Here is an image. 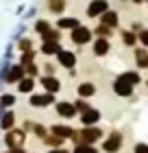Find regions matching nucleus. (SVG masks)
Masks as SVG:
<instances>
[{
	"instance_id": "obj_14",
	"label": "nucleus",
	"mask_w": 148,
	"mask_h": 153,
	"mask_svg": "<svg viewBox=\"0 0 148 153\" xmlns=\"http://www.w3.org/2000/svg\"><path fill=\"white\" fill-rule=\"evenodd\" d=\"M118 81H124V83H129V85H139L142 83V74H139V70H124V72H120L116 76Z\"/></svg>"
},
{
	"instance_id": "obj_6",
	"label": "nucleus",
	"mask_w": 148,
	"mask_h": 153,
	"mask_svg": "<svg viewBox=\"0 0 148 153\" xmlns=\"http://www.w3.org/2000/svg\"><path fill=\"white\" fill-rule=\"evenodd\" d=\"M100 118H102L100 109H98V107H89L87 112H83V114H81L79 120L83 123V127H96V125L100 123Z\"/></svg>"
},
{
	"instance_id": "obj_15",
	"label": "nucleus",
	"mask_w": 148,
	"mask_h": 153,
	"mask_svg": "<svg viewBox=\"0 0 148 153\" xmlns=\"http://www.w3.org/2000/svg\"><path fill=\"white\" fill-rule=\"evenodd\" d=\"M76 26H81V20L74 16H61L57 20V29L59 31H74Z\"/></svg>"
},
{
	"instance_id": "obj_1",
	"label": "nucleus",
	"mask_w": 148,
	"mask_h": 153,
	"mask_svg": "<svg viewBox=\"0 0 148 153\" xmlns=\"http://www.w3.org/2000/svg\"><path fill=\"white\" fill-rule=\"evenodd\" d=\"M70 39H72V44L76 46H85L89 44V42H94V29H87V26H76L74 31H70Z\"/></svg>"
},
{
	"instance_id": "obj_43",
	"label": "nucleus",
	"mask_w": 148,
	"mask_h": 153,
	"mask_svg": "<svg viewBox=\"0 0 148 153\" xmlns=\"http://www.w3.org/2000/svg\"><path fill=\"white\" fill-rule=\"evenodd\" d=\"M146 88H148V79H146Z\"/></svg>"
},
{
	"instance_id": "obj_18",
	"label": "nucleus",
	"mask_w": 148,
	"mask_h": 153,
	"mask_svg": "<svg viewBox=\"0 0 148 153\" xmlns=\"http://www.w3.org/2000/svg\"><path fill=\"white\" fill-rule=\"evenodd\" d=\"M98 20H100V24L109 26V29H118V24H120V16H118V11H113V9H109L107 13H102Z\"/></svg>"
},
{
	"instance_id": "obj_22",
	"label": "nucleus",
	"mask_w": 148,
	"mask_h": 153,
	"mask_svg": "<svg viewBox=\"0 0 148 153\" xmlns=\"http://www.w3.org/2000/svg\"><path fill=\"white\" fill-rule=\"evenodd\" d=\"M35 85H37V81H35V76H24L22 81L18 83V90L22 94H33V90H35Z\"/></svg>"
},
{
	"instance_id": "obj_4",
	"label": "nucleus",
	"mask_w": 148,
	"mask_h": 153,
	"mask_svg": "<svg viewBox=\"0 0 148 153\" xmlns=\"http://www.w3.org/2000/svg\"><path fill=\"white\" fill-rule=\"evenodd\" d=\"M24 140H26V134L22 129H11V131H7V136H4V142H7L9 149H22Z\"/></svg>"
},
{
	"instance_id": "obj_7",
	"label": "nucleus",
	"mask_w": 148,
	"mask_h": 153,
	"mask_svg": "<svg viewBox=\"0 0 148 153\" xmlns=\"http://www.w3.org/2000/svg\"><path fill=\"white\" fill-rule=\"evenodd\" d=\"M109 11V2L107 0H89L87 4V18H100L102 13Z\"/></svg>"
},
{
	"instance_id": "obj_27",
	"label": "nucleus",
	"mask_w": 148,
	"mask_h": 153,
	"mask_svg": "<svg viewBox=\"0 0 148 153\" xmlns=\"http://www.w3.org/2000/svg\"><path fill=\"white\" fill-rule=\"evenodd\" d=\"M72 153H100L96 149V144H85V142H81V144H76V147L72 149Z\"/></svg>"
},
{
	"instance_id": "obj_44",
	"label": "nucleus",
	"mask_w": 148,
	"mask_h": 153,
	"mask_svg": "<svg viewBox=\"0 0 148 153\" xmlns=\"http://www.w3.org/2000/svg\"><path fill=\"white\" fill-rule=\"evenodd\" d=\"M146 4H148V0H146Z\"/></svg>"
},
{
	"instance_id": "obj_26",
	"label": "nucleus",
	"mask_w": 148,
	"mask_h": 153,
	"mask_svg": "<svg viewBox=\"0 0 148 153\" xmlns=\"http://www.w3.org/2000/svg\"><path fill=\"white\" fill-rule=\"evenodd\" d=\"M48 11L50 13H63L66 11V0H48Z\"/></svg>"
},
{
	"instance_id": "obj_35",
	"label": "nucleus",
	"mask_w": 148,
	"mask_h": 153,
	"mask_svg": "<svg viewBox=\"0 0 148 153\" xmlns=\"http://www.w3.org/2000/svg\"><path fill=\"white\" fill-rule=\"evenodd\" d=\"M18 46H20V51H22V53L33 51V48H31V46H33V44H31V39H26V37H24V39H20V44H18Z\"/></svg>"
},
{
	"instance_id": "obj_45",
	"label": "nucleus",
	"mask_w": 148,
	"mask_h": 153,
	"mask_svg": "<svg viewBox=\"0 0 148 153\" xmlns=\"http://www.w3.org/2000/svg\"><path fill=\"white\" fill-rule=\"evenodd\" d=\"M122 2H124V0H122Z\"/></svg>"
},
{
	"instance_id": "obj_41",
	"label": "nucleus",
	"mask_w": 148,
	"mask_h": 153,
	"mask_svg": "<svg viewBox=\"0 0 148 153\" xmlns=\"http://www.w3.org/2000/svg\"><path fill=\"white\" fill-rule=\"evenodd\" d=\"M7 153H26V151H24V149H9Z\"/></svg>"
},
{
	"instance_id": "obj_36",
	"label": "nucleus",
	"mask_w": 148,
	"mask_h": 153,
	"mask_svg": "<svg viewBox=\"0 0 148 153\" xmlns=\"http://www.w3.org/2000/svg\"><path fill=\"white\" fill-rule=\"evenodd\" d=\"M133 153H148V142H135Z\"/></svg>"
},
{
	"instance_id": "obj_19",
	"label": "nucleus",
	"mask_w": 148,
	"mask_h": 153,
	"mask_svg": "<svg viewBox=\"0 0 148 153\" xmlns=\"http://www.w3.org/2000/svg\"><path fill=\"white\" fill-rule=\"evenodd\" d=\"M50 134L63 138V140H70V138L76 134V129H72L70 125H52V127H50Z\"/></svg>"
},
{
	"instance_id": "obj_12",
	"label": "nucleus",
	"mask_w": 148,
	"mask_h": 153,
	"mask_svg": "<svg viewBox=\"0 0 148 153\" xmlns=\"http://www.w3.org/2000/svg\"><path fill=\"white\" fill-rule=\"evenodd\" d=\"M24 76H26V68H24V64H15V66L9 68V72L4 74V79H7V83H20Z\"/></svg>"
},
{
	"instance_id": "obj_29",
	"label": "nucleus",
	"mask_w": 148,
	"mask_h": 153,
	"mask_svg": "<svg viewBox=\"0 0 148 153\" xmlns=\"http://www.w3.org/2000/svg\"><path fill=\"white\" fill-rule=\"evenodd\" d=\"M74 107H76V112H79V116H81L83 112H87V109L91 107V103L87 99H81V96H79V99L74 101Z\"/></svg>"
},
{
	"instance_id": "obj_32",
	"label": "nucleus",
	"mask_w": 148,
	"mask_h": 153,
	"mask_svg": "<svg viewBox=\"0 0 148 153\" xmlns=\"http://www.w3.org/2000/svg\"><path fill=\"white\" fill-rule=\"evenodd\" d=\"M137 42H139V46L148 48V29H142V31L137 33Z\"/></svg>"
},
{
	"instance_id": "obj_37",
	"label": "nucleus",
	"mask_w": 148,
	"mask_h": 153,
	"mask_svg": "<svg viewBox=\"0 0 148 153\" xmlns=\"http://www.w3.org/2000/svg\"><path fill=\"white\" fill-rule=\"evenodd\" d=\"M33 131H35V134H37V136L41 138V140H44V138L48 136V129H46V127H41V125H35V127H33Z\"/></svg>"
},
{
	"instance_id": "obj_30",
	"label": "nucleus",
	"mask_w": 148,
	"mask_h": 153,
	"mask_svg": "<svg viewBox=\"0 0 148 153\" xmlns=\"http://www.w3.org/2000/svg\"><path fill=\"white\" fill-rule=\"evenodd\" d=\"M52 26H50V22H48V20H37V22H35V31L39 33V35H44L46 31H50Z\"/></svg>"
},
{
	"instance_id": "obj_42",
	"label": "nucleus",
	"mask_w": 148,
	"mask_h": 153,
	"mask_svg": "<svg viewBox=\"0 0 148 153\" xmlns=\"http://www.w3.org/2000/svg\"><path fill=\"white\" fill-rule=\"evenodd\" d=\"M133 4H142V2H146V0H131Z\"/></svg>"
},
{
	"instance_id": "obj_17",
	"label": "nucleus",
	"mask_w": 148,
	"mask_h": 153,
	"mask_svg": "<svg viewBox=\"0 0 148 153\" xmlns=\"http://www.w3.org/2000/svg\"><path fill=\"white\" fill-rule=\"evenodd\" d=\"M120 39L126 48H135L139 42H137V33L131 31V29H120Z\"/></svg>"
},
{
	"instance_id": "obj_34",
	"label": "nucleus",
	"mask_w": 148,
	"mask_h": 153,
	"mask_svg": "<svg viewBox=\"0 0 148 153\" xmlns=\"http://www.w3.org/2000/svg\"><path fill=\"white\" fill-rule=\"evenodd\" d=\"M35 61V51H29V53H22V64H33Z\"/></svg>"
},
{
	"instance_id": "obj_8",
	"label": "nucleus",
	"mask_w": 148,
	"mask_h": 153,
	"mask_svg": "<svg viewBox=\"0 0 148 153\" xmlns=\"http://www.w3.org/2000/svg\"><path fill=\"white\" fill-rule=\"evenodd\" d=\"M91 51H94V57H107V55L111 53V44H109V39H105V37H96L94 42H91Z\"/></svg>"
},
{
	"instance_id": "obj_10",
	"label": "nucleus",
	"mask_w": 148,
	"mask_h": 153,
	"mask_svg": "<svg viewBox=\"0 0 148 153\" xmlns=\"http://www.w3.org/2000/svg\"><path fill=\"white\" fill-rule=\"evenodd\" d=\"M57 61H59V66L66 68V70H72V68L76 66V53H74V51H68V48H63V51L57 55Z\"/></svg>"
},
{
	"instance_id": "obj_5",
	"label": "nucleus",
	"mask_w": 148,
	"mask_h": 153,
	"mask_svg": "<svg viewBox=\"0 0 148 153\" xmlns=\"http://www.w3.org/2000/svg\"><path fill=\"white\" fill-rule=\"evenodd\" d=\"M54 109H57V114L61 118H66V120L79 116V112H76V107H74V101H57L54 103Z\"/></svg>"
},
{
	"instance_id": "obj_40",
	"label": "nucleus",
	"mask_w": 148,
	"mask_h": 153,
	"mask_svg": "<svg viewBox=\"0 0 148 153\" xmlns=\"http://www.w3.org/2000/svg\"><path fill=\"white\" fill-rule=\"evenodd\" d=\"M48 153H72V151H68V149H63V147H59V149H50Z\"/></svg>"
},
{
	"instance_id": "obj_25",
	"label": "nucleus",
	"mask_w": 148,
	"mask_h": 153,
	"mask_svg": "<svg viewBox=\"0 0 148 153\" xmlns=\"http://www.w3.org/2000/svg\"><path fill=\"white\" fill-rule=\"evenodd\" d=\"M63 138H59V136H54V134H48L46 138H44V144L46 147H50V149H59V147H63Z\"/></svg>"
},
{
	"instance_id": "obj_31",
	"label": "nucleus",
	"mask_w": 148,
	"mask_h": 153,
	"mask_svg": "<svg viewBox=\"0 0 148 153\" xmlns=\"http://www.w3.org/2000/svg\"><path fill=\"white\" fill-rule=\"evenodd\" d=\"M13 103H15V96H13V94H2V96H0V109H2V107H11Z\"/></svg>"
},
{
	"instance_id": "obj_28",
	"label": "nucleus",
	"mask_w": 148,
	"mask_h": 153,
	"mask_svg": "<svg viewBox=\"0 0 148 153\" xmlns=\"http://www.w3.org/2000/svg\"><path fill=\"white\" fill-rule=\"evenodd\" d=\"M61 39V31L59 29H50L41 35V42H59Z\"/></svg>"
},
{
	"instance_id": "obj_13",
	"label": "nucleus",
	"mask_w": 148,
	"mask_h": 153,
	"mask_svg": "<svg viewBox=\"0 0 148 153\" xmlns=\"http://www.w3.org/2000/svg\"><path fill=\"white\" fill-rule=\"evenodd\" d=\"M31 105L33 107H48V105H52L54 103V94L50 92H44V94H31Z\"/></svg>"
},
{
	"instance_id": "obj_38",
	"label": "nucleus",
	"mask_w": 148,
	"mask_h": 153,
	"mask_svg": "<svg viewBox=\"0 0 148 153\" xmlns=\"http://www.w3.org/2000/svg\"><path fill=\"white\" fill-rule=\"evenodd\" d=\"M54 70H57V66H52V64H44V74L54 76Z\"/></svg>"
},
{
	"instance_id": "obj_11",
	"label": "nucleus",
	"mask_w": 148,
	"mask_h": 153,
	"mask_svg": "<svg viewBox=\"0 0 148 153\" xmlns=\"http://www.w3.org/2000/svg\"><path fill=\"white\" fill-rule=\"evenodd\" d=\"M39 83H41V88H44L46 92H50V94H57L61 90V81L57 79V76H50V74H41Z\"/></svg>"
},
{
	"instance_id": "obj_24",
	"label": "nucleus",
	"mask_w": 148,
	"mask_h": 153,
	"mask_svg": "<svg viewBox=\"0 0 148 153\" xmlns=\"http://www.w3.org/2000/svg\"><path fill=\"white\" fill-rule=\"evenodd\" d=\"M13 125H15V114L13 112H4L2 118H0V127H2L4 131H11Z\"/></svg>"
},
{
	"instance_id": "obj_39",
	"label": "nucleus",
	"mask_w": 148,
	"mask_h": 153,
	"mask_svg": "<svg viewBox=\"0 0 148 153\" xmlns=\"http://www.w3.org/2000/svg\"><path fill=\"white\" fill-rule=\"evenodd\" d=\"M142 29H144V26H142V22H133V24H131V31H135V33H139Z\"/></svg>"
},
{
	"instance_id": "obj_16",
	"label": "nucleus",
	"mask_w": 148,
	"mask_h": 153,
	"mask_svg": "<svg viewBox=\"0 0 148 153\" xmlns=\"http://www.w3.org/2000/svg\"><path fill=\"white\" fill-rule=\"evenodd\" d=\"M133 59H135V66L139 70H148V48H135L133 51Z\"/></svg>"
},
{
	"instance_id": "obj_21",
	"label": "nucleus",
	"mask_w": 148,
	"mask_h": 153,
	"mask_svg": "<svg viewBox=\"0 0 148 153\" xmlns=\"http://www.w3.org/2000/svg\"><path fill=\"white\" fill-rule=\"evenodd\" d=\"M76 94L81 96V99H89V96H94L96 94V85L91 81H83L76 85Z\"/></svg>"
},
{
	"instance_id": "obj_23",
	"label": "nucleus",
	"mask_w": 148,
	"mask_h": 153,
	"mask_svg": "<svg viewBox=\"0 0 148 153\" xmlns=\"http://www.w3.org/2000/svg\"><path fill=\"white\" fill-rule=\"evenodd\" d=\"M113 33H116V29H109V26H105V24L98 22V26L94 29V37H105V39H111V37H113Z\"/></svg>"
},
{
	"instance_id": "obj_3",
	"label": "nucleus",
	"mask_w": 148,
	"mask_h": 153,
	"mask_svg": "<svg viewBox=\"0 0 148 153\" xmlns=\"http://www.w3.org/2000/svg\"><path fill=\"white\" fill-rule=\"evenodd\" d=\"M79 134H81V142H85V144H96V142H100L102 136H105L98 125L96 127H83Z\"/></svg>"
},
{
	"instance_id": "obj_2",
	"label": "nucleus",
	"mask_w": 148,
	"mask_h": 153,
	"mask_svg": "<svg viewBox=\"0 0 148 153\" xmlns=\"http://www.w3.org/2000/svg\"><path fill=\"white\" fill-rule=\"evenodd\" d=\"M122 144H124L122 134H120V131H111V134L105 136V140H102V151L105 153H120Z\"/></svg>"
},
{
	"instance_id": "obj_20",
	"label": "nucleus",
	"mask_w": 148,
	"mask_h": 153,
	"mask_svg": "<svg viewBox=\"0 0 148 153\" xmlns=\"http://www.w3.org/2000/svg\"><path fill=\"white\" fill-rule=\"evenodd\" d=\"M39 51H41V55H46V57H52V55L57 57L63 48H61L59 42H41V48H39Z\"/></svg>"
},
{
	"instance_id": "obj_9",
	"label": "nucleus",
	"mask_w": 148,
	"mask_h": 153,
	"mask_svg": "<svg viewBox=\"0 0 148 153\" xmlns=\"http://www.w3.org/2000/svg\"><path fill=\"white\" fill-rule=\"evenodd\" d=\"M111 90H113V94L120 96V99H131L133 96V85H129V83H124V81H118L113 79V83H111Z\"/></svg>"
},
{
	"instance_id": "obj_33",
	"label": "nucleus",
	"mask_w": 148,
	"mask_h": 153,
	"mask_svg": "<svg viewBox=\"0 0 148 153\" xmlns=\"http://www.w3.org/2000/svg\"><path fill=\"white\" fill-rule=\"evenodd\" d=\"M24 68H26V76H37L39 74V68H37L35 61H33V64H26Z\"/></svg>"
}]
</instances>
